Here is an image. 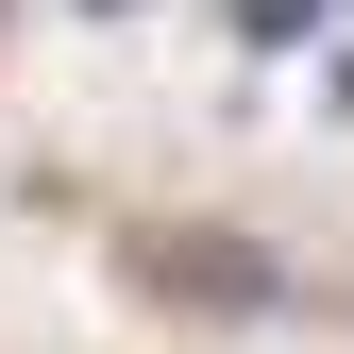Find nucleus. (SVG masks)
I'll use <instances>...</instances> for the list:
<instances>
[{
    "label": "nucleus",
    "instance_id": "1",
    "mask_svg": "<svg viewBox=\"0 0 354 354\" xmlns=\"http://www.w3.org/2000/svg\"><path fill=\"white\" fill-rule=\"evenodd\" d=\"M337 0H236V51H287V34H321Z\"/></svg>",
    "mask_w": 354,
    "mask_h": 354
},
{
    "label": "nucleus",
    "instance_id": "2",
    "mask_svg": "<svg viewBox=\"0 0 354 354\" xmlns=\"http://www.w3.org/2000/svg\"><path fill=\"white\" fill-rule=\"evenodd\" d=\"M84 17H136V0H84Z\"/></svg>",
    "mask_w": 354,
    "mask_h": 354
}]
</instances>
